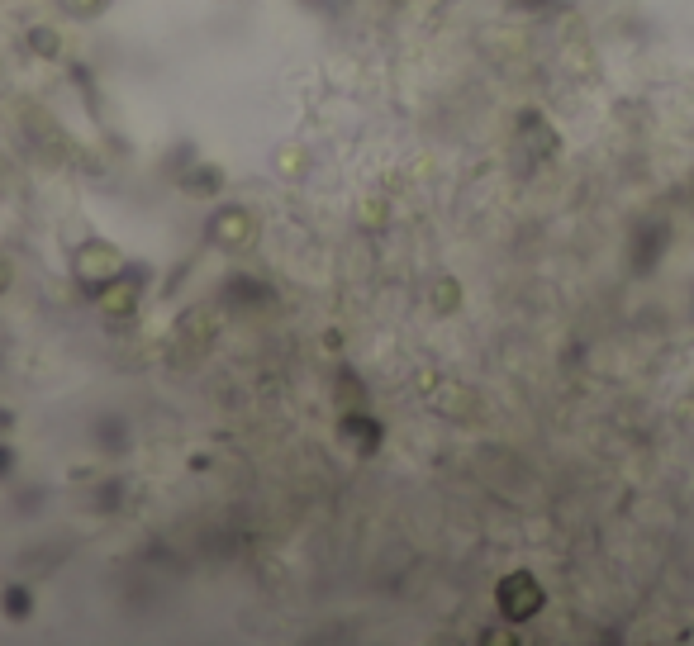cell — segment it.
<instances>
[{
  "instance_id": "cell-1",
  "label": "cell",
  "mask_w": 694,
  "mask_h": 646,
  "mask_svg": "<svg viewBox=\"0 0 694 646\" xmlns=\"http://www.w3.org/2000/svg\"><path fill=\"white\" fill-rule=\"evenodd\" d=\"M219 238L243 247V243L252 238V224H247V214H224V219H219Z\"/></svg>"
},
{
  "instance_id": "cell-2",
  "label": "cell",
  "mask_w": 694,
  "mask_h": 646,
  "mask_svg": "<svg viewBox=\"0 0 694 646\" xmlns=\"http://www.w3.org/2000/svg\"><path fill=\"white\" fill-rule=\"evenodd\" d=\"M34 48H38V53H44V57H53V53H57V34H48V29H38V34H34Z\"/></svg>"
}]
</instances>
